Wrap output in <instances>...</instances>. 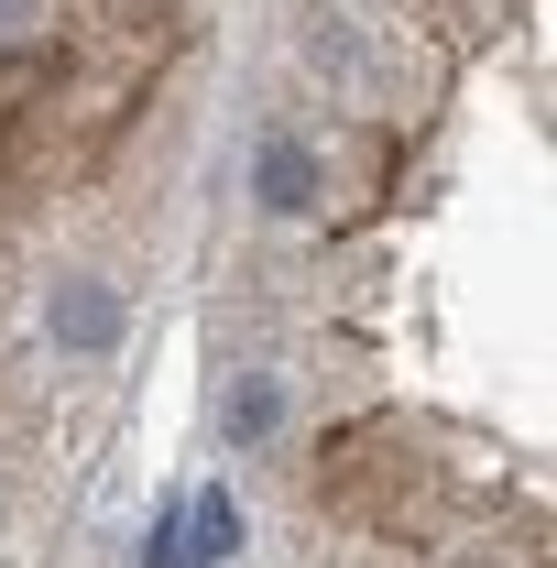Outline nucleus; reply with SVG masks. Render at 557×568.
<instances>
[{
  "mask_svg": "<svg viewBox=\"0 0 557 568\" xmlns=\"http://www.w3.org/2000/svg\"><path fill=\"white\" fill-rule=\"evenodd\" d=\"M33 22H44V0H0V44H11V33H33Z\"/></svg>",
  "mask_w": 557,
  "mask_h": 568,
  "instance_id": "nucleus-5",
  "label": "nucleus"
},
{
  "mask_svg": "<svg viewBox=\"0 0 557 568\" xmlns=\"http://www.w3.org/2000/svg\"><path fill=\"white\" fill-rule=\"evenodd\" d=\"M186 547H198V568L241 547V514H230V493H198V514H186Z\"/></svg>",
  "mask_w": 557,
  "mask_h": 568,
  "instance_id": "nucleus-4",
  "label": "nucleus"
},
{
  "mask_svg": "<svg viewBox=\"0 0 557 568\" xmlns=\"http://www.w3.org/2000/svg\"><path fill=\"white\" fill-rule=\"evenodd\" d=\"M44 328H55V339H67L77 361H110V351H121V284L67 274L55 295H44Z\"/></svg>",
  "mask_w": 557,
  "mask_h": 568,
  "instance_id": "nucleus-1",
  "label": "nucleus"
},
{
  "mask_svg": "<svg viewBox=\"0 0 557 568\" xmlns=\"http://www.w3.org/2000/svg\"><path fill=\"white\" fill-rule=\"evenodd\" d=\"M219 437H230V448H274V437H284V372H263V361L230 372V394H219Z\"/></svg>",
  "mask_w": 557,
  "mask_h": 568,
  "instance_id": "nucleus-3",
  "label": "nucleus"
},
{
  "mask_svg": "<svg viewBox=\"0 0 557 568\" xmlns=\"http://www.w3.org/2000/svg\"><path fill=\"white\" fill-rule=\"evenodd\" d=\"M252 197H263L274 219H306V209H317V142L274 121V132L252 142Z\"/></svg>",
  "mask_w": 557,
  "mask_h": 568,
  "instance_id": "nucleus-2",
  "label": "nucleus"
}]
</instances>
